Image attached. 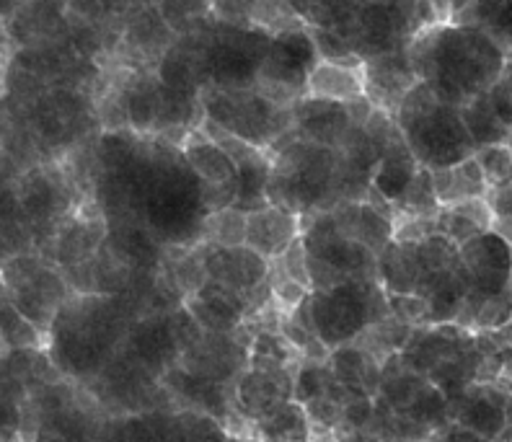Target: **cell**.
I'll list each match as a JSON object with an SVG mask.
<instances>
[{"label": "cell", "mask_w": 512, "mask_h": 442, "mask_svg": "<svg viewBox=\"0 0 512 442\" xmlns=\"http://www.w3.org/2000/svg\"><path fill=\"white\" fill-rule=\"evenodd\" d=\"M158 91H161L158 75H130V81H127V119H130L132 132H138V135L153 132L158 114Z\"/></svg>", "instance_id": "cell-11"}, {"label": "cell", "mask_w": 512, "mask_h": 442, "mask_svg": "<svg viewBox=\"0 0 512 442\" xmlns=\"http://www.w3.org/2000/svg\"><path fill=\"white\" fill-rule=\"evenodd\" d=\"M375 419V399L373 396H352L342 406V430H370Z\"/></svg>", "instance_id": "cell-22"}, {"label": "cell", "mask_w": 512, "mask_h": 442, "mask_svg": "<svg viewBox=\"0 0 512 442\" xmlns=\"http://www.w3.org/2000/svg\"><path fill=\"white\" fill-rule=\"evenodd\" d=\"M308 37H311L313 50H316V57H319V60L350 65V68H365V60L357 55L350 39L342 37V34L334 32V29H329V26H311V29H308Z\"/></svg>", "instance_id": "cell-16"}, {"label": "cell", "mask_w": 512, "mask_h": 442, "mask_svg": "<svg viewBox=\"0 0 512 442\" xmlns=\"http://www.w3.org/2000/svg\"><path fill=\"white\" fill-rule=\"evenodd\" d=\"M24 401L0 399V442H13L16 437H21V422H24Z\"/></svg>", "instance_id": "cell-23"}, {"label": "cell", "mask_w": 512, "mask_h": 442, "mask_svg": "<svg viewBox=\"0 0 512 442\" xmlns=\"http://www.w3.org/2000/svg\"><path fill=\"white\" fill-rule=\"evenodd\" d=\"M461 119L466 130H469L471 140H474L476 150L487 148V145L512 143V127L502 122V117L489 101V91L471 99L469 104H463Z\"/></svg>", "instance_id": "cell-10"}, {"label": "cell", "mask_w": 512, "mask_h": 442, "mask_svg": "<svg viewBox=\"0 0 512 442\" xmlns=\"http://www.w3.org/2000/svg\"><path fill=\"white\" fill-rule=\"evenodd\" d=\"M26 3H32V0H0V19L3 21L13 19V16L26 6Z\"/></svg>", "instance_id": "cell-24"}, {"label": "cell", "mask_w": 512, "mask_h": 442, "mask_svg": "<svg viewBox=\"0 0 512 442\" xmlns=\"http://www.w3.org/2000/svg\"><path fill=\"white\" fill-rule=\"evenodd\" d=\"M388 308L391 318L401 324H425L430 321V303L417 293H388Z\"/></svg>", "instance_id": "cell-20"}, {"label": "cell", "mask_w": 512, "mask_h": 442, "mask_svg": "<svg viewBox=\"0 0 512 442\" xmlns=\"http://www.w3.org/2000/svg\"><path fill=\"white\" fill-rule=\"evenodd\" d=\"M440 24H453V0H430Z\"/></svg>", "instance_id": "cell-25"}, {"label": "cell", "mask_w": 512, "mask_h": 442, "mask_svg": "<svg viewBox=\"0 0 512 442\" xmlns=\"http://www.w3.org/2000/svg\"><path fill=\"white\" fill-rule=\"evenodd\" d=\"M303 236V215L282 205H267L249 212L246 220V246L264 259H277L295 238Z\"/></svg>", "instance_id": "cell-5"}, {"label": "cell", "mask_w": 512, "mask_h": 442, "mask_svg": "<svg viewBox=\"0 0 512 442\" xmlns=\"http://www.w3.org/2000/svg\"><path fill=\"white\" fill-rule=\"evenodd\" d=\"M419 83L406 50L386 52V55L365 60V96L388 114L399 112L404 96Z\"/></svg>", "instance_id": "cell-4"}, {"label": "cell", "mask_w": 512, "mask_h": 442, "mask_svg": "<svg viewBox=\"0 0 512 442\" xmlns=\"http://www.w3.org/2000/svg\"><path fill=\"white\" fill-rule=\"evenodd\" d=\"M329 380V362H326V365H319V362H303V368H300L298 375L293 378V401L306 406L311 404V401L321 399V396H326Z\"/></svg>", "instance_id": "cell-18"}, {"label": "cell", "mask_w": 512, "mask_h": 442, "mask_svg": "<svg viewBox=\"0 0 512 442\" xmlns=\"http://www.w3.org/2000/svg\"><path fill=\"white\" fill-rule=\"evenodd\" d=\"M8 352H11V349H8V344L3 342V337H0V360H3V357H6Z\"/></svg>", "instance_id": "cell-27"}, {"label": "cell", "mask_w": 512, "mask_h": 442, "mask_svg": "<svg viewBox=\"0 0 512 442\" xmlns=\"http://www.w3.org/2000/svg\"><path fill=\"white\" fill-rule=\"evenodd\" d=\"M474 156L479 161L484 176H487L489 189L512 181V143L487 145V148L476 150Z\"/></svg>", "instance_id": "cell-19"}, {"label": "cell", "mask_w": 512, "mask_h": 442, "mask_svg": "<svg viewBox=\"0 0 512 442\" xmlns=\"http://www.w3.org/2000/svg\"><path fill=\"white\" fill-rule=\"evenodd\" d=\"M443 210L438 202V194L432 187V171L427 166H419L417 176L412 179L409 189L401 194V200L396 202V212H406V215H422V218H435Z\"/></svg>", "instance_id": "cell-17"}, {"label": "cell", "mask_w": 512, "mask_h": 442, "mask_svg": "<svg viewBox=\"0 0 512 442\" xmlns=\"http://www.w3.org/2000/svg\"><path fill=\"white\" fill-rule=\"evenodd\" d=\"M104 238H107V223L99 212L96 215L78 212L73 218L60 220L50 241L52 262L63 269L88 262L99 254Z\"/></svg>", "instance_id": "cell-6"}, {"label": "cell", "mask_w": 512, "mask_h": 442, "mask_svg": "<svg viewBox=\"0 0 512 442\" xmlns=\"http://www.w3.org/2000/svg\"><path fill=\"white\" fill-rule=\"evenodd\" d=\"M394 119L419 166H427L430 171L456 166L476 153L474 140L463 125L461 109L443 104L425 81H419L404 96Z\"/></svg>", "instance_id": "cell-2"}, {"label": "cell", "mask_w": 512, "mask_h": 442, "mask_svg": "<svg viewBox=\"0 0 512 442\" xmlns=\"http://www.w3.org/2000/svg\"><path fill=\"white\" fill-rule=\"evenodd\" d=\"M492 231L497 233V236L505 238V241L512 246V215H505V218H494Z\"/></svg>", "instance_id": "cell-26"}, {"label": "cell", "mask_w": 512, "mask_h": 442, "mask_svg": "<svg viewBox=\"0 0 512 442\" xmlns=\"http://www.w3.org/2000/svg\"><path fill=\"white\" fill-rule=\"evenodd\" d=\"M182 156L202 184H231L238 179V166L215 140L205 135L200 127L189 132L187 143L182 145Z\"/></svg>", "instance_id": "cell-7"}, {"label": "cell", "mask_w": 512, "mask_h": 442, "mask_svg": "<svg viewBox=\"0 0 512 442\" xmlns=\"http://www.w3.org/2000/svg\"><path fill=\"white\" fill-rule=\"evenodd\" d=\"M306 96L347 104L365 96V68L316 60L306 78Z\"/></svg>", "instance_id": "cell-8"}, {"label": "cell", "mask_w": 512, "mask_h": 442, "mask_svg": "<svg viewBox=\"0 0 512 442\" xmlns=\"http://www.w3.org/2000/svg\"><path fill=\"white\" fill-rule=\"evenodd\" d=\"M458 21L489 34L505 52L512 50V0H474Z\"/></svg>", "instance_id": "cell-12"}, {"label": "cell", "mask_w": 512, "mask_h": 442, "mask_svg": "<svg viewBox=\"0 0 512 442\" xmlns=\"http://www.w3.org/2000/svg\"><path fill=\"white\" fill-rule=\"evenodd\" d=\"M507 295H510V300H512V274H510V287H507Z\"/></svg>", "instance_id": "cell-28"}, {"label": "cell", "mask_w": 512, "mask_h": 442, "mask_svg": "<svg viewBox=\"0 0 512 442\" xmlns=\"http://www.w3.org/2000/svg\"><path fill=\"white\" fill-rule=\"evenodd\" d=\"M432 187L438 194L440 207L458 205V202L474 200V197H487L489 192L487 176L481 171L476 156L466 158L456 166H448V169L432 171Z\"/></svg>", "instance_id": "cell-9"}, {"label": "cell", "mask_w": 512, "mask_h": 442, "mask_svg": "<svg viewBox=\"0 0 512 442\" xmlns=\"http://www.w3.org/2000/svg\"><path fill=\"white\" fill-rule=\"evenodd\" d=\"M406 55L419 81L438 94L443 104H469L487 94L505 70V50L476 26L440 24L406 44Z\"/></svg>", "instance_id": "cell-1"}, {"label": "cell", "mask_w": 512, "mask_h": 442, "mask_svg": "<svg viewBox=\"0 0 512 442\" xmlns=\"http://www.w3.org/2000/svg\"><path fill=\"white\" fill-rule=\"evenodd\" d=\"M16 189H19L21 215L34 228H52L57 231V220L63 218V212L68 210V181L60 171H52L47 166H34V169L24 171L16 179Z\"/></svg>", "instance_id": "cell-3"}, {"label": "cell", "mask_w": 512, "mask_h": 442, "mask_svg": "<svg viewBox=\"0 0 512 442\" xmlns=\"http://www.w3.org/2000/svg\"><path fill=\"white\" fill-rule=\"evenodd\" d=\"M158 11L174 34L200 32L202 21L210 19L213 0H158Z\"/></svg>", "instance_id": "cell-15"}, {"label": "cell", "mask_w": 512, "mask_h": 442, "mask_svg": "<svg viewBox=\"0 0 512 442\" xmlns=\"http://www.w3.org/2000/svg\"><path fill=\"white\" fill-rule=\"evenodd\" d=\"M0 21H3V19H0Z\"/></svg>", "instance_id": "cell-30"}, {"label": "cell", "mask_w": 512, "mask_h": 442, "mask_svg": "<svg viewBox=\"0 0 512 442\" xmlns=\"http://www.w3.org/2000/svg\"><path fill=\"white\" fill-rule=\"evenodd\" d=\"M0 337L11 352L13 349H42L47 344L42 331L13 306L3 287H0Z\"/></svg>", "instance_id": "cell-14"}, {"label": "cell", "mask_w": 512, "mask_h": 442, "mask_svg": "<svg viewBox=\"0 0 512 442\" xmlns=\"http://www.w3.org/2000/svg\"><path fill=\"white\" fill-rule=\"evenodd\" d=\"M272 264L288 274L290 280L300 282V285L311 290V269H308V249H306V241H303V236L295 238L288 249L282 251V256L272 259Z\"/></svg>", "instance_id": "cell-21"}, {"label": "cell", "mask_w": 512, "mask_h": 442, "mask_svg": "<svg viewBox=\"0 0 512 442\" xmlns=\"http://www.w3.org/2000/svg\"><path fill=\"white\" fill-rule=\"evenodd\" d=\"M246 220H249V212L238 210V207L207 212L200 228L202 238H205V243L220 246V249L246 246Z\"/></svg>", "instance_id": "cell-13"}, {"label": "cell", "mask_w": 512, "mask_h": 442, "mask_svg": "<svg viewBox=\"0 0 512 442\" xmlns=\"http://www.w3.org/2000/svg\"><path fill=\"white\" fill-rule=\"evenodd\" d=\"M311 442H313V440H311ZM329 442H334V437H331V440H329Z\"/></svg>", "instance_id": "cell-29"}]
</instances>
